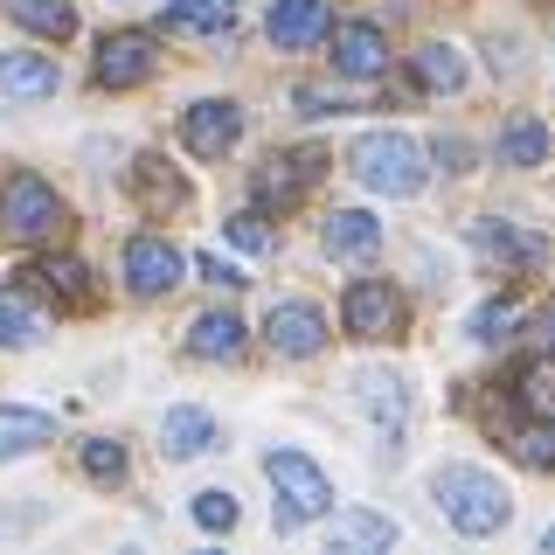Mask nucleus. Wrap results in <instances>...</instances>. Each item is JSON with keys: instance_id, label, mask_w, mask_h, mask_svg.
<instances>
[{"instance_id": "f257e3e1", "label": "nucleus", "mask_w": 555, "mask_h": 555, "mask_svg": "<svg viewBox=\"0 0 555 555\" xmlns=\"http://www.w3.org/2000/svg\"><path fill=\"white\" fill-rule=\"evenodd\" d=\"M430 500L444 507V520L459 534H500L514 514L507 486H500L493 473H479V465H444L438 479H430Z\"/></svg>"}, {"instance_id": "f03ea898", "label": "nucleus", "mask_w": 555, "mask_h": 555, "mask_svg": "<svg viewBox=\"0 0 555 555\" xmlns=\"http://www.w3.org/2000/svg\"><path fill=\"white\" fill-rule=\"evenodd\" d=\"M347 167H354L361 188H375V195H396V202L416 195V188L430 181L424 146H416L410 132H361L354 153H347Z\"/></svg>"}, {"instance_id": "7ed1b4c3", "label": "nucleus", "mask_w": 555, "mask_h": 555, "mask_svg": "<svg viewBox=\"0 0 555 555\" xmlns=\"http://www.w3.org/2000/svg\"><path fill=\"white\" fill-rule=\"evenodd\" d=\"M264 479H271V493H278L271 500L278 534L306 528V520H320L326 507H334V479H326L306 451H264Z\"/></svg>"}, {"instance_id": "20e7f679", "label": "nucleus", "mask_w": 555, "mask_h": 555, "mask_svg": "<svg viewBox=\"0 0 555 555\" xmlns=\"http://www.w3.org/2000/svg\"><path fill=\"white\" fill-rule=\"evenodd\" d=\"M0 230L8 236H22V243H42V236H56L63 230V195L42 181V173H8L0 181Z\"/></svg>"}, {"instance_id": "39448f33", "label": "nucleus", "mask_w": 555, "mask_h": 555, "mask_svg": "<svg viewBox=\"0 0 555 555\" xmlns=\"http://www.w3.org/2000/svg\"><path fill=\"white\" fill-rule=\"evenodd\" d=\"M181 271H188V257L173 250L167 236H132L126 243V285L139 292V299H160V292L181 285Z\"/></svg>"}, {"instance_id": "423d86ee", "label": "nucleus", "mask_w": 555, "mask_h": 555, "mask_svg": "<svg viewBox=\"0 0 555 555\" xmlns=\"http://www.w3.org/2000/svg\"><path fill=\"white\" fill-rule=\"evenodd\" d=\"M340 312H347V334H361V340H382V334H396V326H403V299H396L382 278H354Z\"/></svg>"}, {"instance_id": "0eeeda50", "label": "nucleus", "mask_w": 555, "mask_h": 555, "mask_svg": "<svg viewBox=\"0 0 555 555\" xmlns=\"http://www.w3.org/2000/svg\"><path fill=\"white\" fill-rule=\"evenodd\" d=\"M264 340L278 347V354H292V361L320 354V347H326V320H320V306H306V299L271 306V312H264Z\"/></svg>"}, {"instance_id": "6e6552de", "label": "nucleus", "mask_w": 555, "mask_h": 555, "mask_svg": "<svg viewBox=\"0 0 555 555\" xmlns=\"http://www.w3.org/2000/svg\"><path fill=\"white\" fill-rule=\"evenodd\" d=\"M181 132H188V153H202V160H222V153L243 139V112L230 98H202L195 112L181 118Z\"/></svg>"}, {"instance_id": "1a4fd4ad", "label": "nucleus", "mask_w": 555, "mask_h": 555, "mask_svg": "<svg viewBox=\"0 0 555 555\" xmlns=\"http://www.w3.org/2000/svg\"><path fill=\"white\" fill-rule=\"evenodd\" d=\"M56 83H63L56 56H28V49L0 56V104H42V98H56Z\"/></svg>"}, {"instance_id": "9d476101", "label": "nucleus", "mask_w": 555, "mask_h": 555, "mask_svg": "<svg viewBox=\"0 0 555 555\" xmlns=\"http://www.w3.org/2000/svg\"><path fill=\"white\" fill-rule=\"evenodd\" d=\"M334 69L340 77H382L389 69V42L375 22H340L334 28Z\"/></svg>"}, {"instance_id": "9b49d317", "label": "nucleus", "mask_w": 555, "mask_h": 555, "mask_svg": "<svg viewBox=\"0 0 555 555\" xmlns=\"http://www.w3.org/2000/svg\"><path fill=\"white\" fill-rule=\"evenodd\" d=\"M153 77V35H104L98 42V83H112V91H126V83Z\"/></svg>"}, {"instance_id": "f8f14e48", "label": "nucleus", "mask_w": 555, "mask_h": 555, "mask_svg": "<svg viewBox=\"0 0 555 555\" xmlns=\"http://www.w3.org/2000/svg\"><path fill=\"white\" fill-rule=\"evenodd\" d=\"M473 250L479 257H493V264H514V271H534L548 257V243L542 236H528V230H514V222H473Z\"/></svg>"}, {"instance_id": "ddd939ff", "label": "nucleus", "mask_w": 555, "mask_h": 555, "mask_svg": "<svg viewBox=\"0 0 555 555\" xmlns=\"http://www.w3.org/2000/svg\"><path fill=\"white\" fill-rule=\"evenodd\" d=\"M354 396L369 403V416H375L382 438H403V424H410V389H403V375L369 369V375H354Z\"/></svg>"}, {"instance_id": "4468645a", "label": "nucleus", "mask_w": 555, "mask_h": 555, "mask_svg": "<svg viewBox=\"0 0 555 555\" xmlns=\"http://www.w3.org/2000/svg\"><path fill=\"white\" fill-rule=\"evenodd\" d=\"M312 173H320V153H271L264 173H257V202H299L312 188Z\"/></svg>"}, {"instance_id": "2eb2a0df", "label": "nucleus", "mask_w": 555, "mask_h": 555, "mask_svg": "<svg viewBox=\"0 0 555 555\" xmlns=\"http://www.w3.org/2000/svg\"><path fill=\"white\" fill-rule=\"evenodd\" d=\"M326 35V0H271V42L278 49H306Z\"/></svg>"}, {"instance_id": "dca6fc26", "label": "nucleus", "mask_w": 555, "mask_h": 555, "mask_svg": "<svg viewBox=\"0 0 555 555\" xmlns=\"http://www.w3.org/2000/svg\"><path fill=\"white\" fill-rule=\"evenodd\" d=\"M56 438V416L49 410H22V403H0V459H22V451Z\"/></svg>"}, {"instance_id": "f3484780", "label": "nucleus", "mask_w": 555, "mask_h": 555, "mask_svg": "<svg viewBox=\"0 0 555 555\" xmlns=\"http://www.w3.org/2000/svg\"><path fill=\"white\" fill-rule=\"evenodd\" d=\"M208 444H216V416H208V410H167V424H160V451H167V459H202Z\"/></svg>"}, {"instance_id": "a211bd4d", "label": "nucleus", "mask_w": 555, "mask_h": 555, "mask_svg": "<svg viewBox=\"0 0 555 555\" xmlns=\"http://www.w3.org/2000/svg\"><path fill=\"white\" fill-rule=\"evenodd\" d=\"M382 243V222L369 216V208H340L334 222H326V257H347V264H354V257H369Z\"/></svg>"}, {"instance_id": "6ab92c4d", "label": "nucleus", "mask_w": 555, "mask_h": 555, "mask_svg": "<svg viewBox=\"0 0 555 555\" xmlns=\"http://www.w3.org/2000/svg\"><path fill=\"white\" fill-rule=\"evenodd\" d=\"M160 22L181 28V35H230L236 28V8H230V0H167Z\"/></svg>"}, {"instance_id": "aec40b11", "label": "nucleus", "mask_w": 555, "mask_h": 555, "mask_svg": "<svg viewBox=\"0 0 555 555\" xmlns=\"http://www.w3.org/2000/svg\"><path fill=\"white\" fill-rule=\"evenodd\" d=\"M188 354H202V361H236V354H243V320H236V312H202L195 334H188Z\"/></svg>"}, {"instance_id": "412c9836", "label": "nucleus", "mask_w": 555, "mask_h": 555, "mask_svg": "<svg viewBox=\"0 0 555 555\" xmlns=\"http://www.w3.org/2000/svg\"><path fill=\"white\" fill-rule=\"evenodd\" d=\"M49 334L42 306L28 299V292H0V347H35Z\"/></svg>"}, {"instance_id": "4be33fe9", "label": "nucleus", "mask_w": 555, "mask_h": 555, "mask_svg": "<svg viewBox=\"0 0 555 555\" xmlns=\"http://www.w3.org/2000/svg\"><path fill=\"white\" fill-rule=\"evenodd\" d=\"M389 542H396L389 514H334V528H326V548H389Z\"/></svg>"}, {"instance_id": "5701e85b", "label": "nucleus", "mask_w": 555, "mask_h": 555, "mask_svg": "<svg viewBox=\"0 0 555 555\" xmlns=\"http://www.w3.org/2000/svg\"><path fill=\"white\" fill-rule=\"evenodd\" d=\"M548 146H555L548 126H542V118H528V112H520L514 126L500 132V160H507V167H542V160H548Z\"/></svg>"}, {"instance_id": "b1692460", "label": "nucleus", "mask_w": 555, "mask_h": 555, "mask_svg": "<svg viewBox=\"0 0 555 555\" xmlns=\"http://www.w3.org/2000/svg\"><path fill=\"white\" fill-rule=\"evenodd\" d=\"M8 14L35 35H49V42H63V35H77V8L69 0H8Z\"/></svg>"}, {"instance_id": "393cba45", "label": "nucleus", "mask_w": 555, "mask_h": 555, "mask_svg": "<svg viewBox=\"0 0 555 555\" xmlns=\"http://www.w3.org/2000/svg\"><path fill=\"white\" fill-rule=\"evenodd\" d=\"M28 278H42V292H56L69 306H91V271H83L77 257H49V264H35Z\"/></svg>"}, {"instance_id": "a878e982", "label": "nucleus", "mask_w": 555, "mask_h": 555, "mask_svg": "<svg viewBox=\"0 0 555 555\" xmlns=\"http://www.w3.org/2000/svg\"><path fill=\"white\" fill-rule=\"evenodd\" d=\"M416 77H424L430 91H459V83H465V56L451 42H430L424 56H416Z\"/></svg>"}, {"instance_id": "bb28decb", "label": "nucleus", "mask_w": 555, "mask_h": 555, "mask_svg": "<svg viewBox=\"0 0 555 555\" xmlns=\"http://www.w3.org/2000/svg\"><path fill=\"white\" fill-rule=\"evenodd\" d=\"M83 473H91L98 486H118V479H126V444L91 438V444H83Z\"/></svg>"}, {"instance_id": "cd10ccee", "label": "nucleus", "mask_w": 555, "mask_h": 555, "mask_svg": "<svg viewBox=\"0 0 555 555\" xmlns=\"http://www.w3.org/2000/svg\"><path fill=\"white\" fill-rule=\"evenodd\" d=\"M195 520L208 534H230L236 528V493L230 486H208V493H195Z\"/></svg>"}, {"instance_id": "c85d7f7f", "label": "nucleus", "mask_w": 555, "mask_h": 555, "mask_svg": "<svg viewBox=\"0 0 555 555\" xmlns=\"http://www.w3.org/2000/svg\"><path fill=\"white\" fill-rule=\"evenodd\" d=\"M514 451H520L528 465H555V424H548V416L520 424V430H514Z\"/></svg>"}, {"instance_id": "c756f323", "label": "nucleus", "mask_w": 555, "mask_h": 555, "mask_svg": "<svg viewBox=\"0 0 555 555\" xmlns=\"http://www.w3.org/2000/svg\"><path fill=\"white\" fill-rule=\"evenodd\" d=\"M514 320H520V312H514L507 299H493V306L473 312V334H479V340H500V334H514Z\"/></svg>"}, {"instance_id": "7c9ffc66", "label": "nucleus", "mask_w": 555, "mask_h": 555, "mask_svg": "<svg viewBox=\"0 0 555 555\" xmlns=\"http://www.w3.org/2000/svg\"><path fill=\"white\" fill-rule=\"evenodd\" d=\"M230 243H243V250H264V243H271L264 216H250V208H243V216H230Z\"/></svg>"}, {"instance_id": "2f4dec72", "label": "nucleus", "mask_w": 555, "mask_h": 555, "mask_svg": "<svg viewBox=\"0 0 555 555\" xmlns=\"http://www.w3.org/2000/svg\"><path fill=\"white\" fill-rule=\"evenodd\" d=\"M195 271H202L216 292H243V285H250V278H243L236 264H222V257H195Z\"/></svg>"}, {"instance_id": "473e14b6", "label": "nucleus", "mask_w": 555, "mask_h": 555, "mask_svg": "<svg viewBox=\"0 0 555 555\" xmlns=\"http://www.w3.org/2000/svg\"><path fill=\"white\" fill-rule=\"evenodd\" d=\"M139 188H146V202H153V208H160V202H167V208L181 202V181H173V173H139Z\"/></svg>"}, {"instance_id": "72a5a7b5", "label": "nucleus", "mask_w": 555, "mask_h": 555, "mask_svg": "<svg viewBox=\"0 0 555 555\" xmlns=\"http://www.w3.org/2000/svg\"><path fill=\"white\" fill-rule=\"evenodd\" d=\"M528 347H534V354H555V306H548V312H534V326H528Z\"/></svg>"}, {"instance_id": "f704fd0d", "label": "nucleus", "mask_w": 555, "mask_h": 555, "mask_svg": "<svg viewBox=\"0 0 555 555\" xmlns=\"http://www.w3.org/2000/svg\"><path fill=\"white\" fill-rule=\"evenodd\" d=\"M542 548H555V528H548V534H542Z\"/></svg>"}]
</instances>
